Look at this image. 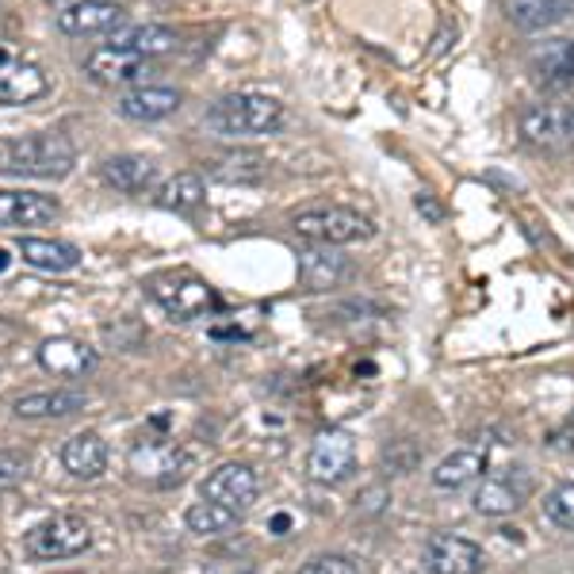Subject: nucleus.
<instances>
[{
	"mask_svg": "<svg viewBox=\"0 0 574 574\" xmlns=\"http://www.w3.org/2000/svg\"><path fill=\"white\" fill-rule=\"evenodd\" d=\"M521 134L533 146H563V142H571V104H533V108H525L521 111Z\"/></svg>",
	"mask_w": 574,
	"mask_h": 574,
	"instance_id": "nucleus-14",
	"label": "nucleus"
},
{
	"mask_svg": "<svg viewBox=\"0 0 574 574\" xmlns=\"http://www.w3.org/2000/svg\"><path fill=\"white\" fill-rule=\"evenodd\" d=\"M27 555L55 563V559H73L85 555L93 548V525L77 513H55V517L39 521L24 540Z\"/></svg>",
	"mask_w": 574,
	"mask_h": 574,
	"instance_id": "nucleus-3",
	"label": "nucleus"
},
{
	"mask_svg": "<svg viewBox=\"0 0 574 574\" xmlns=\"http://www.w3.org/2000/svg\"><path fill=\"white\" fill-rule=\"evenodd\" d=\"M39 364L50 375L77 380V375H88L96 368V349L77 342V337H50V342L39 345Z\"/></svg>",
	"mask_w": 574,
	"mask_h": 574,
	"instance_id": "nucleus-15",
	"label": "nucleus"
},
{
	"mask_svg": "<svg viewBox=\"0 0 574 574\" xmlns=\"http://www.w3.org/2000/svg\"><path fill=\"white\" fill-rule=\"evenodd\" d=\"M108 39H111V47L131 50V55H142V58H162V55H169V50L180 47L177 32H169V27H162V24L119 27V32L108 35Z\"/></svg>",
	"mask_w": 574,
	"mask_h": 574,
	"instance_id": "nucleus-23",
	"label": "nucleus"
},
{
	"mask_svg": "<svg viewBox=\"0 0 574 574\" xmlns=\"http://www.w3.org/2000/svg\"><path fill=\"white\" fill-rule=\"evenodd\" d=\"M284 123V104L264 93H230L207 111V127L223 139H256Z\"/></svg>",
	"mask_w": 574,
	"mask_h": 574,
	"instance_id": "nucleus-2",
	"label": "nucleus"
},
{
	"mask_svg": "<svg viewBox=\"0 0 574 574\" xmlns=\"http://www.w3.org/2000/svg\"><path fill=\"white\" fill-rule=\"evenodd\" d=\"M349 276V256L342 253L337 246H311L299 253V284L307 287V291H334L342 279Z\"/></svg>",
	"mask_w": 574,
	"mask_h": 574,
	"instance_id": "nucleus-13",
	"label": "nucleus"
},
{
	"mask_svg": "<svg viewBox=\"0 0 574 574\" xmlns=\"http://www.w3.org/2000/svg\"><path fill=\"white\" fill-rule=\"evenodd\" d=\"M299 574H360V566L349 555H314L311 563L299 566Z\"/></svg>",
	"mask_w": 574,
	"mask_h": 574,
	"instance_id": "nucleus-32",
	"label": "nucleus"
},
{
	"mask_svg": "<svg viewBox=\"0 0 574 574\" xmlns=\"http://www.w3.org/2000/svg\"><path fill=\"white\" fill-rule=\"evenodd\" d=\"M391 502V494H387V487H368L364 494L357 498V510L360 513H380L383 505Z\"/></svg>",
	"mask_w": 574,
	"mask_h": 574,
	"instance_id": "nucleus-35",
	"label": "nucleus"
},
{
	"mask_svg": "<svg viewBox=\"0 0 574 574\" xmlns=\"http://www.w3.org/2000/svg\"><path fill=\"white\" fill-rule=\"evenodd\" d=\"M533 494V475L525 467H502V471L482 475L479 490H475V510L482 517H505V513L521 510Z\"/></svg>",
	"mask_w": 574,
	"mask_h": 574,
	"instance_id": "nucleus-8",
	"label": "nucleus"
},
{
	"mask_svg": "<svg viewBox=\"0 0 574 574\" xmlns=\"http://www.w3.org/2000/svg\"><path fill=\"white\" fill-rule=\"evenodd\" d=\"M47 4H62V0H47Z\"/></svg>",
	"mask_w": 574,
	"mask_h": 574,
	"instance_id": "nucleus-40",
	"label": "nucleus"
},
{
	"mask_svg": "<svg viewBox=\"0 0 574 574\" xmlns=\"http://www.w3.org/2000/svg\"><path fill=\"white\" fill-rule=\"evenodd\" d=\"M528 73L540 85H574V39H548L528 55Z\"/></svg>",
	"mask_w": 574,
	"mask_h": 574,
	"instance_id": "nucleus-20",
	"label": "nucleus"
},
{
	"mask_svg": "<svg viewBox=\"0 0 574 574\" xmlns=\"http://www.w3.org/2000/svg\"><path fill=\"white\" fill-rule=\"evenodd\" d=\"M119 116L131 119V123H157V119H169L180 111V93L157 85H139L131 93L119 96Z\"/></svg>",
	"mask_w": 574,
	"mask_h": 574,
	"instance_id": "nucleus-17",
	"label": "nucleus"
},
{
	"mask_svg": "<svg viewBox=\"0 0 574 574\" xmlns=\"http://www.w3.org/2000/svg\"><path fill=\"white\" fill-rule=\"evenodd\" d=\"M571 131H574V104H571Z\"/></svg>",
	"mask_w": 574,
	"mask_h": 574,
	"instance_id": "nucleus-39",
	"label": "nucleus"
},
{
	"mask_svg": "<svg viewBox=\"0 0 574 574\" xmlns=\"http://www.w3.org/2000/svg\"><path fill=\"white\" fill-rule=\"evenodd\" d=\"M543 513H548V521H555L559 528H571L574 533V482H559V487L543 498Z\"/></svg>",
	"mask_w": 574,
	"mask_h": 574,
	"instance_id": "nucleus-30",
	"label": "nucleus"
},
{
	"mask_svg": "<svg viewBox=\"0 0 574 574\" xmlns=\"http://www.w3.org/2000/svg\"><path fill=\"white\" fill-rule=\"evenodd\" d=\"M287 528H291V517H287V513L272 517V536H287Z\"/></svg>",
	"mask_w": 574,
	"mask_h": 574,
	"instance_id": "nucleus-37",
	"label": "nucleus"
},
{
	"mask_svg": "<svg viewBox=\"0 0 574 574\" xmlns=\"http://www.w3.org/2000/svg\"><path fill=\"white\" fill-rule=\"evenodd\" d=\"M383 459H387V467L395 475H406L421 464V449L414 441H395L391 449H383Z\"/></svg>",
	"mask_w": 574,
	"mask_h": 574,
	"instance_id": "nucleus-31",
	"label": "nucleus"
},
{
	"mask_svg": "<svg viewBox=\"0 0 574 574\" xmlns=\"http://www.w3.org/2000/svg\"><path fill=\"white\" fill-rule=\"evenodd\" d=\"M150 296L162 303V311L177 322H192L203 319V314L218 311V296L215 287H207L200 276L192 272H169V276H157L150 284Z\"/></svg>",
	"mask_w": 574,
	"mask_h": 574,
	"instance_id": "nucleus-4",
	"label": "nucleus"
},
{
	"mask_svg": "<svg viewBox=\"0 0 574 574\" xmlns=\"http://www.w3.org/2000/svg\"><path fill=\"white\" fill-rule=\"evenodd\" d=\"M20 256H24V264H32V268L39 272H73L81 264V249L70 246V241H50V238H20L16 241Z\"/></svg>",
	"mask_w": 574,
	"mask_h": 574,
	"instance_id": "nucleus-22",
	"label": "nucleus"
},
{
	"mask_svg": "<svg viewBox=\"0 0 574 574\" xmlns=\"http://www.w3.org/2000/svg\"><path fill=\"white\" fill-rule=\"evenodd\" d=\"M127 24V12L111 0H77L70 9L58 12V32L70 39H85V35H116Z\"/></svg>",
	"mask_w": 574,
	"mask_h": 574,
	"instance_id": "nucleus-10",
	"label": "nucleus"
},
{
	"mask_svg": "<svg viewBox=\"0 0 574 574\" xmlns=\"http://www.w3.org/2000/svg\"><path fill=\"white\" fill-rule=\"evenodd\" d=\"M85 73L96 81V85H146L154 77V58L131 55V50L119 47H100L88 55Z\"/></svg>",
	"mask_w": 574,
	"mask_h": 574,
	"instance_id": "nucleus-9",
	"label": "nucleus"
},
{
	"mask_svg": "<svg viewBox=\"0 0 574 574\" xmlns=\"http://www.w3.org/2000/svg\"><path fill=\"white\" fill-rule=\"evenodd\" d=\"M184 525L192 528L195 536H223V533H230V528L238 525V510H230V505H218V502H211V498H203V502L188 505Z\"/></svg>",
	"mask_w": 574,
	"mask_h": 574,
	"instance_id": "nucleus-28",
	"label": "nucleus"
},
{
	"mask_svg": "<svg viewBox=\"0 0 574 574\" xmlns=\"http://www.w3.org/2000/svg\"><path fill=\"white\" fill-rule=\"evenodd\" d=\"M414 207H418V215L426 218V223H444V207L437 203L433 192H418V195H414Z\"/></svg>",
	"mask_w": 574,
	"mask_h": 574,
	"instance_id": "nucleus-34",
	"label": "nucleus"
},
{
	"mask_svg": "<svg viewBox=\"0 0 574 574\" xmlns=\"http://www.w3.org/2000/svg\"><path fill=\"white\" fill-rule=\"evenodd\" d=\"M73 165H77V150L58 131L0 142V172H9V177L58 180V177H70Z\"/></svg>",
	"mask_w": 574,
	"mask_h": 574,
	"instance_id": "nucleus-1",
	"label": "nucleus"
},
{
	"mask_svg": "<svg viewBox=\"0 0 574 574\" xmlns=\"http://www.w3.org/2000/svg\"><path fill=\"white\" fill-rule=\"evenodd\" d=\"M9 268V253H4V249H0V272Z\"/></svg>",
	"mask_w": 574,
	"mask_h": 574,
	"instance_id": "nucleus-38",
	"label": "nucleus"
},
{
	"mask_svg": "<svg viewBox=\"0 0 574 574\" xmlns=\"http://www.w3.org/2000/svg\"><path fill=\"white\" fill-rule=\"evenodd\" d=\"M296 234L322 246H352V241H368L375 234V226L368 223L360 211L352 207H319V211H303L296 215Z\"/></svg>",
	"mask_w": 574,
	"mask_h": 574,
	"instance_id": "nucleus-6",
	"label": "nucleus"
},
{
	"mask_svg": "<svg viewBox=\"0 0 574 574\" xmlns=\"http://www.w3.org/2000/svg\"><path fill=\"white\" fill-rule=\"evenodd\" d=\"M50 93V81L39 65L32 62H4L0 65V104L20 108V104H35Z\"/></svg>",
	"mask_w": 574,
	"mask_h": 574,
	"instance_id": "nucleus-19",
	"label": "nucleus"
},
{
	"mask_svg": "<svg viewBox=\"0 0 574 574\" xmlns=\"http://www.w3.org/2000/svg\"><path fill=\"white\" fill-rule=\"evenodd\" d=\"M261 494V479L249 464H218L215 471L203 479V498L218 505H230V510H249Z\"/></svg>",
	"mask_w": 574,
	"mask_h": 574,
	"instance_id": "nucleus-11",
	"label": "nucleus"
},
{
	"mask_svg": "<svg viewBox=\"0 0 574 574\" xmlns=\"http://www.w3.org/2000/svg\"><path fill=\"white\" fill-rule=\"evenodd\" d=\"M24 471H27L24 456H16V452H4V449H0V498L12 494V490L20 487Z\"/></svg>",
	"mask_w": 574,
	"mask_h": 574,
	"instance_id": "nucleus-33",
	"label": "nucleus"
},
{
	"mask_svg": "<svg viewBox=\"0 0 574 574\" xmlns=\"http://www.w3.org/2000/svg\"><path fill=\"white\" fill-rule=\"evenodd\" d=\"M264 157L261 154H230V157H223V162L211 169V177H218V180H256L264 172Z\"/></svg>",
	"mask_w": 574,
	"mask_h": 574,
	"instance_id": "nucleus-29",
	"label": "nucleus"
},
{
	"mask_svg": "<svg viewBox=\"0 0 574 574\" xmlns=\"http://www.w3.org/2000/svg\"><path fill=\"white\" fill-rule=\"evenodd\" d=\"M100 177L108 180L111 188L127 195H142L154 188V177H157V165L150 157H139V154H119V157H108L100 165Z\"/></svg>",
	"mask_w": 574,
	"mask_h": 574,
	"instance_id": "nucleus-21",
	"label": "nucleus"
},
{
	"mask_svg": "<svg viewBox=\"0 0 574 574\" xmlns=\"http://www.w3.org/2000/svg\"><path fill=\"white\" fill-rule=\"evenodd\" d=\"M203 180L195 177V172H177L172 180H165L162 188H157V207L162 211H177V215H188V211H195L203 203Z\"/></svg>",
	"mask_w": 574,
	"mask_h": 574,
	"instance_id": "nucleus-27",
	"label": "nucleus"
},
{
	"mask_svg": "<svg viewBox=\"0 0 574 574\" xmlns=\"http://www.w3.org/2000/svg\"><path fill=\"white\" fill-rule=\"evenodd\" d=\"M127 467L139 482L146 487H177L188 475V456L177 441H165V437H146L127 452Z\"/></svg>",
	"mask_w": 574,
	"mask_h": 574,
	"instance_id": "nucleus-5",
	"label": "nucleus"
},
{
	"mask_svg": "<svg viewBox=\"0 0 574 574\" xmlns=\"http://www.w3.org/2000/svg\"><path fill=\"white\" fill-rule=\"evenodd\" d=\"M77 410H85V391H35L12 403L16 418H70Z\"/></svg>",
	"mask_w": 574,
	"mask_h": 574,
	"instance_id": "nucleus-24",
	"label": "nucleus"
},
{
	"mask_svg": "<svg viewBox=\"0 0 574 574\" xmlns=\"http://www.w3.org/2000/svg\"><path fill=\"white\" fill-rule=\"evenodd\" d=\"M357 471V441L349 429H326L307 452V475L322 487H337Z\"/></svg>",
	"mask_w": 574,
	"mask_h": 574,
	"instance_id": "nucleus-7",
	"label": "nucleus"
},
{
	"mask_svg": "<svg viewBox=\"0 0 574 574\" xmlns=\"http://www.w3.org/2000/svg\"><path fill=\"white\" fill-rule=\"evenodd\" d=\"M482 548L467 536L456 533H433L426 540V566L429 574H479L482 571Z\"/></svg>",
	"mask_w": 574,
	"mask_h": 574,
	"instance_id": "nucleus-12",
	"label": "nucleus"
},
{
	"mask_svg": "<svg viewBox=\"0 0 574 574\" xmlns=\"http://www.w3.org/2000/svg\"><path fill=\"white\" fill-rule=\"evenodd\" d=\"M58 200L43 192H0V226L20 230V226H47L58 218Z\"/></svg>",
	"mask_w": 574,
	"mask_h": 574,
	"instance_id": "nucleus-16",
	"label": "nucleus"
},
{
	"mask_svg": "<svg viewBox=\"0 0 574 574\" xmlns=\"http://www.w3.org/2000/svg\"><path fill=\"white\" fill-rule=\"evenodd\" d=\"M482 471H487V456H482L479 449H459L433 467V487L459 490V487H467V482L479 479Z\"/></svg>",
	"mask_w": 574,
	"mask_h": 574,
	"instance_id": "nucleus-25",
	"label": "nucleus"
},
{
	"mask_svg": "<svg viewBox=\"0 0 574 574\" xmlns=\"http://www.w3.org/2000/svg\"><path fill=\"white\" fill-rule=\"evenodd\" d=\"M62 467L81 482H96L108 471V444L100 433H73L62 444Z\"/></svg>",
	"mask_w": 574,
	"mask_h": 574,
	"instance_id": "nucleus-18",
	"label": "nucleus"
},
{
	"mask_svg": "<svg viewBox=\"0 0 574 574\" xmlns=\"http://www.w3.org/2000/svg\"><path fill=\"white\" fill-rule=\"evenodd\" d=\"M505 9H510L513 27H521V32H543V27H555L566 16L571 0H510Z\"/></svg>",
	"mask_w": 574,
	"mask_h": 574,
	"instance_id": "nucleus-26",
	"label": "nucleus"
},
{
	"mask_svg": "<svg viewBox=\"0 0 574 574\" xmlns=\"http://www.w3.org/2000/svg\"><path fill=\"white\" fill-rule=\"evenodd\" d=\"M559 441H563L566 452H574V414L566 418V426H563V433H559Z\"/></svg>",
	"mask_w": 574,
	"mask_h": 574,
	"instance_id": "nucleus-36",
	"label": "nucleus"
}]
</instances>
